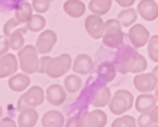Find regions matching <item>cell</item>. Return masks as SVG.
Instances as JSON below:
<instances>
[{"mask_svg":"<svg viewBox=\"0 0 158 127\" xmlns=\"http://www.w3.org/2000/svg\"><path fill=\"white\" fill-rule=\"evenodd\" d=\"M56 41H57L56 33L52 31V29H46V31L41 32V34L38 36L37 42H36V47L41 55H47L48 52H51Z\"/></svg>","mask_w":158,"mask_h":127,"instance_id":"11","label":"cell"},{"mask_svg":"<svg viewBox=\"0 0 158 127\" xmlns=\"http://www.w3.org/2000/svg\"><path fill=\"white\" fill-rule=\"evenodd\" d=\"M115 2L123 8H130L134 5L135 0H115Z\"/></svg>","mask_w":158,"mask_h":127,"instance_id":"38","label":"cell"},{"mask_svg":"<svg viewBox=\"0 0 158 127\" xmlns=\"http://www.w3.org/2000/svg\"><path fill=\"white\" fill-rule=\"evenodd\" d=\"M136 10L139 15L148 22L156 21L158 18V4L154 0H142Z\"/></svg>","mask_w":158,"mask_h":127,"instance_id":"14","label":"cell"},{"mask_svg":"<svg viewBox=\"0 0 158 127\" xmlns=\"http://www.w3.org/2000/svg\"><path fill=\"white\" fill-rule=\"evenodd\" d=\"M38 50L36 46L28 45L18 51V60H19V67L26 74H35L38 71Z\"/></svg>","mask_w":158,"mask_h":127,"instance_id":"2","label":"cell"},{"mask_svg":"<svg viewBox=\"0 0 158 127\" xmlns=\"http://www.w3.org/2000/svg\"><path fill=\"white\" fill-rule=\"evenodd\" d=\"M156 105L157 98L151 93H142L135 99V109L139 113H149Z\"/></svg>","mask_w":158,"mask_h":127,"instance_id":"16","label":"cell"},{"mask_svg":"<svg viewBox=\"0 0 158 127\" xmlns=\"http://www.w3.org/2000/svg\"><path fill=\"white\" fill-rule=\"evenodd\" d=\"M107 123V114L96 108L91 112H87V127H103Z\"/></svg>","mask_w":158,"mask_h":127,"instance_id":"21","label":"cell"},{"mask_svg":"<svg viewBox=\"0 0 158 127\" xmlns=\"http://www.w3.org/2000/svg\"><path fill=\"white\" fill-rule=\"evenodd\" d=\"M51 2H52V0H51Z\"/></svg>","mask_w":158,"mask_h":127,"instance_id":"42","label":"cell"},{"mask_svg":"<svg viewBox=\"0 0 158 127\" xmlns=\"http://www.w3.org/2000/svg\"><path fill=\"white\" fill-rule=\"evenodd\" d=\"M149 116H151V118L153 120V122L158 125V105H156L154 108L149 112Z\"/></svg>","mask_w":158,"mask_h":127,"instance_id":"39","label":"cell"},{"mask_svg":"<svg viewBox=\"0 0 158 127\" xmlns=\"http://www.w3.org/2000/svg\"><path fill=\"white\" fill-rule=\"evenodd\" d=\"M111 101V92L110 89L105 85V83L96 84L92 86V93L89 94V104L97 108H103V107L108 105Z\"/></svg>","mask_w":158,"mask_h":127,"instance_id":"7","label":"cell"},{"mask_svg":"<svg viewBox=\"0 0 158 127\" xmlns=\"http://www.w3.org/2000/svg\"><path fill=\"white\" fill-rule=\"evenodd\" d=\"M64 12L72 18H79L84 14L85 5L81 0H66L64 3Z\"/></svg>","mask_w":158,"mask_h":127,"instance_id":"22","label":"cell"},{"mask_svg":"<svg viewBox=\"0 0 158 127\" xmlns=\"http://www.w3.org/2000/svg\"><path fill=\"white\" fill-rule=\"evenodd\" d=\"M133 102H134V95L129 90L120 89L111 97V101L108 103V108L114 114L121 116L123 113L131 109Z\"/></svg>","mask_w":158,"mask_h":127,"instance_id":"4","label":"cell"},{"mask_svg":"<svg viewBox=\"0 0 158 127\" xmlns=\"http://www.w3.org/2000/svg\"><path fill=\"white\" fill-rule=\"evenodd\" d=\"M136 121L133 116H123L117 117L112 122V127H135Z\"/></svg>","mask_w":158,"mask_h":127,"instance_id":"30","label":"cell"},{"mask_svg":"<svg viewBox=\"0 0 158 127\" xmlns=\"http://www.w3.org/2000/svg\"><path fill=\"white\" fill-rule=\"evenodd\" d=\"M46 99L51 105H61L66 101V89L59 84H52L46 90Z\"/></svg>","mask_w":158,"mask_h":127,"instance_id":"13","label":"cell"},{"mask_svg":"<svg viewBox=\"0 0 158 127\" xmlns=\"http://www.w3.org/2000/svg\"><path fill=\"white\" fill-rule=\"evenodd\" d=\"M112 5V0H91L89 2V10L93 14H98V15H105L110 8Z\"/></svg>","mask_w":158,"mask_h":127,"instance_id":"25","label":"cell"},{"mask_svg":"<svg viewBox=\"0 0 158 127\" xmlns=\"http://www.w3.org/2000/svg\"><path fill=\"white\" fill-rule=\"evenodd\" d=\"M50 4H51V0H32L33 9L40 14L46 13L50 9Z\"/></svg>","mask_w":158,"mask_h":127,"instance_id":"32","label":"cell"},{"mask_svg":"<svg viewBox=\"0 0 158 127\" xmlns=\"http://www.w3.org/2000/svg\"><path fill=\"white\" fill-rule=\"evenodd\" d=\"M28 28L27 27H21V28H17L15 31L8 37L9 40V45H10L12 50L19 51L21 48L24 47V34L27 33Z\"/></svg>","mask_w":158,"mask_h":127,"instance_id":"23","label":"cell"},{"mask_svg":"<svg viewBox=\"0 0 158 127\" xmlns=\"http://www.w3.org/2000/svg\"><path fill=\"white\" fill-rule=\"evenodd\" d=\"M9 47H10V45H9V40H8V36H3L2 37V41H0V56L2 55H5L6 51L9 50Z\"/></svg>","mask_w":158,"mask_h":127,"instance_id":"36","label":"cell"},{"mask_svg":"<svg viewBox=\"0 0 158 127\" xmlns=\"http://www.w3.org/2000/svg\"><path fill=\"white\" fill-rule=\"evenodd\" d=\"M51 60L50 56H41L40 58V62H38V71L40 74H46V67H47V64L48 61Z\"/></svg>","mask_w":158,"mask_h":127,"instance_id":"35","label":"cell"},{"mask_svg":"<svg viewBox=\"0 0 158 127\" xmlns=\"http://www.w3.org/2000/svg\"><path fill=\"white\" fill-rule=\"evenodd\" d=\"M114 65L116 67L117 73L120 74H139L143 73L147 67L148 62L139 52L135 50V47L121 45L118 47L117 52L114 57Z\"/></svg>","mask_w":158,"mask_h":127,"instance_id":"1","label":"cell"},{"mask_svg":"<svg viewBox=\"0 0 158 127\" xmlns=\"http://www.w3.org/2000/svg\"><path fill=\"white\" fill-rule=\"evenodd\" d=\"M116 67L114 65V62L110 61H103L100 65L97 66V76H98V80L102 81V83H110L115 79L116 76Z\"/></svg>","mask_w":158,"mask_h":127,"instance_id":"17","label":"cell"},{"mask_svg":"<svg viewBox=\"0 0 158 127\" xmlns=\"http://www.w3.org/2000/svg\"><path fill=\"white\" fill-rule=\"evenodd\" d=\"M35 9H33V6L29 4V3H27V2H22L21 4H19L17 8H15V10H14V17L18 19L19 22H21L22 24L23 23H28V21L32 18V15H33V12Z\"/></svg>","mask_w":158,"mask_h":127,"instance_id":"24","label":"cell"},{"mask_svg":"<svg viewBox=\"0 0 158 127\" xmlns=\"http://www.w3.org/2000/svg\"><path fill=\"white\" fill-rule=\"evenodd\" d=\"M84 26H85L87 33L89 34L93 40H100V38L103 37V34H105V22L102 21L101 15L92 13L91 15L87 17Z\"/></svg>","mask_w":158,"mask_h":127,"instance_id":"10","label":"cell"},{"mask_svg":"<svg viewBox=\"0 0 158 127\" xmlns=\"http://www.w3.org/2000/svg\"><path fill=\"white\" fill-rule=\"evenodd\" d=\"M93 60L89 55L87 54H81L75 57V60L73 62V66L72 69L75 74H79V75H88L92 69H93Z\"/></svg>","mask_w":158,"mask_h":127,"instance_id":"15","label":"cell"},{"mask_svg":"<svg viewBox=\"0 0 158 127\" xmlns=\"http://www.w3.org/2000/svg\"><path fill=\"white\" fill-rule=\"evenodd\" d=\"M46 26V19L40 14H33L32 18L28 21L27 23V28H28V31H31V32H40V31H42V29L45 28Z\"/></svg>","mask_w":158,"mask_h":127,"instance_id":"28","label":"cell"},{"mask_svg":"<svg viewBox=\"0 0 158 127\" xmlns=\"http://www.w3.org/2000/svg\"><path fill=\"white\" fill-rule=\"evenodd\" d=\"M134 86L140 93H151L158 86V79L153 73H143L134 76Z\"/></svg>","mask_w":158,"mask_h":127,"instance_id":"8","label":"cell"},{"mask_svg":"<svg viewBox=\"0 0 158 127\" xmlns=\"http://www.w3.org/2000/svg\"><path fill=\"white\" fill-rule=\"evenodd\" d=\"M123 24L118 19H108L105 22V34L102 37L103 45L110 48L120 47L124 42V32H123Z\"/></svg>","mask_w":158,"mask_h":127,"instance_id":"3","label":"cell"},{"mask_svg":"<svg viewBox=\"0 0 158 127\" xmlns=\"http://www.w3.org/2000/svg\"><path fill=\"white\" fill-rule=\"evenodd\" d=\"M26 0H0V8L3 12H12L15 10V8Z\"/></svg>","mask_w":158,"mask_h":127,"instance_id":"33","label":"cell"},{"mask_svg":"<svg viewBox=\"0 0 158 127\" xmlns=\"http://www.w3.org/2000/svg\"><path fill=\"white\" fill-rule=\"evenodd\" d=\"M31 84V79H29L28 74H14L13 76L9 77L8 85L13 92H24L26 89L29 88Z\"/></svg>","mask_w":158,"mask_h":127,"instance_id":"19","label":"cell"},{"mask_svg":"<svg viewBox=\"0 0 158 127\" xmlns=\"http://www.w3.org/2000/svg\"><path fill=\"white\" fill-rule=\"evenodd\" d=\"M138 18V10L130 8H126L124 10H121L117 15V19L120 21V23L123 24V27H131Z\"/></svg>","mask_w":158,"mask_h":127,"instance_id":"26","label":"cell"},{"mask_svg":"<svg viewBox=\"0 0 158 127\" xmlns=\"http://www.w3.org/2000/svg\"><path fill=\"white\" fill-rule=\"evenodd\" d=\"M41 123L44 127H63L65 125V117L59 111H48L44 114Z\"/></svg>","mask_w":158,"mask_h":127,"instance_id":"20","label":"cell"},{"mask_svg":"<svg viewBox=\"0 0 158 127\" xmlns=\"http://www.w3.org/2000/svg\"><path fill=\"white\" fill-rule=\"evenodd\" d=\"M38 121V113L33 107H27V108L19 111L18 116V125L19 127H33Z\"/></svg>","mask_w":158,"mask_h":127,"instance_id":"18","label":"cell"},{"mask_svg":"<svg viewBox=\"0 0 158 127\" xmlns=\"http://www.w3.org/2000/svg\"><path fill=\"white\" fill-rule=\"evenodd\" d=\"M127 36H129L130 43L135 48H140V47L145 46L149 42V38H151L149 32H148V29L143 24H134V26L129 27Z\"/></svg>","mask_w":158,"mask_h":127,"instance_id":"9","label":"cell"},{"mask_svg":"<svg viewBox=\"0 0 158 127\" xmlns=\"http://www.w3.org/2000/svg\"><path fill=\"white\" fill-rule=\"evenodd\" d=\"M72 67V57L68 54L59 55L56 57H51L46 67V74L50 77H60L65 75Z\"/></svg>","mask_w":158,"mask_h":127,"instance_id":"5","label":"cell"},{"mask_svg":"<svg viewBox=\"0 0 158 127\" xmlns=\"http://www.w3.org/2000/svg\"><path fill=\"white\" fill-rule=\"evenodd\" d=\"M138 125L140 127H152V126H157V123L153 122V120L151 118L149 113H140L139 118H138Z\"/></svg>","mask_w":158,"mask_h":127,"instance_id":"34","label":"cell"},{"mask_svg":"<svg viewBox=\"0 0 158 127\" xmlns=\"http://www.w3.org/2000/svg\"><path fill=\"white\" fill-rule=\"evenodd\" d=\"M46 98L45 92L41 86L38 85H33L31 88H28L27 92L21 95V98L18 99V111H22L27 107H37V105H41L44 103Z\"/></svg>","mask_w":158,"mask_h":127,"instance_id":"6","label":"cell"},{"mask_svg":"<svg viewBox=\"0 0 158 127\" xmlns=\"http://www.w3.org/2000/svg\"><path fill=\"white\" fill-rule=\"evenodd\" d=\"M22 23L18 21V19L14 17V18H10V19H8L6 23L4 24V28H3V32L5 36H10L17 28H19V26H21Z\"/></svg>","mask_w":158,"mask_h":127,"instance_id":"31","label":"cell"},{"mask_svg":"<svg viewBox=\"0 0 158 127\" xmlns=\"http://www.w3.org/2000/svg\"><path fill=\"white\" fill-rule=\"evenodd\" d=\"M154 95H156V98H157V102H158V86L156 88V92H154Z\"/></svg>","mask_w":158,"mask_h":127,"instance_id":"41","label":"cell"},{"mask_svg":"<svg viewBox=\"0 0 158 127\" xmlns=\"http://www.w3.org/2000/svg\"><path fill=\"white\" fill-rule=\"evenodd\" d=\"M64 88L66 89L68 93L74 94V93L81 90V88H82V79L78 75H75V74L68 75L65 77V80H64Z\"/></svg>","mask_w":158,"mask_h":127,"instance_id":"27","label":"cell"},{"mask_svg":"<svg viewBox=\"0 0 158 127\" xmlns=\"http://www.w3.org/2000/svg\"><path fill=\"white\" fill-rule=\"evenodd\" d=\"M0 127H17V123L9 117H4L0 122Z\"/></svg>","mask_w":158,"mask_h":127,"instance_id":"37","label":"cell"},{"mask_svg":"<svg viewBox=\"0 0 158 127\" xmlns=\"http://www.w3.org/2000/svg\"><path fill=\"white\" fill-rule=\"evenodd\" d=\"M19 60L15 55L5 54L0 56V77H8L17 73Z\"/></svg>","mask_w":158,"mask_h":127,"instance_id":"12","label":"cell"},{"mask_svg":"<svg viewBox=\"0 0 158 127\" xmlns=\"http://www.w3.org/2000/svg\"><path fill=\"white\" fill-rule=\"evenodd\" d=\"M148 55L151 60L154 62H158V34L152 36L148 42Z\"/></svg>","mask_w":158,"mask_h":127,"instance_id":"29","label":"cell"},{"mask_svg":"<svg viewBox=\"0 0 158 127\" xmlns=\"http://www.w3.org/2000/svg\"><path fill=\"white\" fill-rule=\"evenodd\" d=\"M152 73H153V74H154V75L157 76V79H158V65H157V66L154 67V69H153V71H152Z\"/></svg>","mask_w":158,"mask_h":127,"instance_id":"40","label":"cell"}]
</instances>
